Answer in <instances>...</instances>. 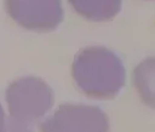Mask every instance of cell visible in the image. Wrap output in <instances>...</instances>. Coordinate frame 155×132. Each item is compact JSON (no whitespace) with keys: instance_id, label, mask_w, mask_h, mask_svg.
I'll return each mask as SVG.
<instances>
[{"instance_id":"cell-1","label":"cell","mask_w":155,"mask_h":132,"mask_svg":"<svg viewBox=\"0 0 155 132\" xmlns=\"http://www.w3.org/2000/svg\"><path fill=\"white\" fill-rule=\"evenodd\" d=\"M75 84L92 99H112L126 83L120 57L102 46H90L76 53L71 66Z\"/></svg>"},{"instance_id":"cell-2","label":"cell","mask_w":155,"mask_h":132,"mask_svg":"<svg viewBox=\"0 0 155 132\" xmlns=\"http://www.w3.org/2000/svg\"><path fill=\"white\" fill-rule=\"evenodd\" d=\"M6 103L9 132H35V124L53 106L54 94L43 79L24 77L8 86Z\"/></svg>"},{"instance_id":"cell-3","label":"cell","mask_w":155,"mask_h":132,"mask_svg":"<svg viewBox=\"0 0 155 132\" xmlns=\"http://www.w3.org/2000/svg\"><path fill=\"white\" fill-rule=\"evenodd\" d=\"M40 132H108L105 112L92 105L64 104L38 126Z\"/></svg>"},{"instance_id":"cell-4","label":"cell","mask_w":155,"mask_h":132,"mask_svg":"<svg viewBox=\"0 0 155 132\" xmlns=\"http://www.w3.org/2000/svg\"><path fill=\"white\" fill-rule=\"evenodd\" d=\"M4 4L12 20L31 31L55 30L64 17L62 0H4Z\"/></svg>"},{"instance_id":"cell-5","label":"cell","mask_w":155,"mask_h":132,"mask_svg":"<svg viewBox=\"0 0 155 132\" xmlns=\"http://www.w3.org/2000/svg\"><path fill=\"white\" fill-rule=\"evenodd\" d=\"M69 3L80 16L95 22L112 20L122 6V0H69Z\"/></svg>"},{"instance_id":"cell-6","label":"cell","mask_w":155,"mask_h":132,"mask_svg":"<svg viewBox=\"0 0 155 132\" xmlns=\"http://www.w3.org/2000/svg\"><path fill=\"white\" fill-rule=\"evenodd\" d=\"M0 132H6V125H5V115L4 110L0 104Z\"/></svg>"}]
</instances>
